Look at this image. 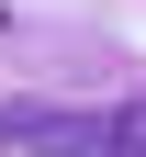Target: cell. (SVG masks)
<instances>
[{
  "instance_id": "6da1fadb",
  "label": "cell",
  "mask_w": 146,
  "mask_h": 157,
  "mask_svg": "<svg viewBox=\"0 0 146 157\" xmlns=\"http://www.w3.org/2000/svg\"><path fill=\"white\" fill-rule=\"evenodd\" d=\"M0 157H101V112H79V101H11L0 112Z\"/></svg>"
},
{
  "instance_id": "7a4b0ae2",
  "label": "cell",
  "mask_w": 146,
  "mask_h": 157,
  "mask_svg": "<svg viewBox=\"0 0 146 157\" xmlns=\"http://www.w3.org/2000/svg\"><path fill=\"white\" fill-rule=\"evenodd\" d=\"M101 157H146V90L124 112H101Z\"/></svg>"
}]
</instances>
